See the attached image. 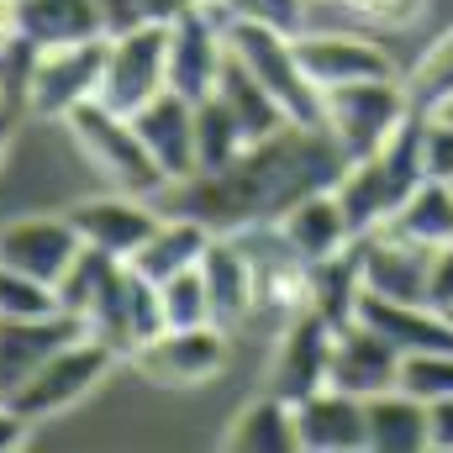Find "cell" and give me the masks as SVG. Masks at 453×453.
Segmentation results:
<instances>
[{
	"instance_id": "cell-7",
	"label": "cell",
	"mask_w": 453,
	"mask_h": 453,
	"mask_svg": "<svg viewBox=\"0 0 453 453\" xmlns=\"http://www.w3.org/2000/svg\"><path fill=\"white\" fill-rule=\"evenodd\" d=\"M232 21H237L232 0H206L169 21V90H180L185 101H206L217 90Z\"/></svg>"
},
{
	"instance_id": "cell-2",
	"label": "cell",
	"mask_w": 453,
	"mask_h": 453,
	"mask_svg": "<svg viewBox=\"0 0 453 453\" xmlns=\"http://www.w3.org/2000/svg\"><path fill=\"white\" fill-rule=\"evenodd\" d=\"M64 127H69V137L80 142L85 164H90L111 190L148 196V201H158V196L169 190V174H164V169L153 164V153L142 148L132 116L111 111L106 101H85V106H74V111L64 116Z\"/></svg>"
},
{
	"instance_id": "cell-17",
	"label": "cell",
	"mask_w": 453,
	"mask_h": 453,
	"mask_svg": "<svg viewBox=\"0 0 453 453\" xmlns=\"http://www.w3.org/2000/svg\"><path fill=\"white\" fill-rule=\"evenodd\" d=\"M74 338H85V322H80L74 311L21 317V322H5V317H0V395L11 401L58 348H69Z\"/></svg>"
},
{
	"instance_id": "cell-15",
	"label": "cell",
	"mask_w": 453,
	"mask_h": 453,
	"mask_svg": "<svg viewBox=\"0 0 453 453\" xmlns=\"http://www.w3.org/2000/svg\"><path fill=\"white\" fill-rule=\"evenodd\" d=\"M80 253H85V237L74 232L69 211L64 217H21V222L0 226V264L21 269V274H37L48 285H58Z\"/></svg>"
},
{
	"instance_id": "cell-38",
	"label": "cell",
	"mask_w": 453,
	"mask_h": 453,
	"mask_svg": "<svg viewBox=\"0 0 453 453\" xmlns=\"http://www.w3.org/2000/svg\"><path fill=\"white\" fill-rule=\"evenodd\" d=\"M32 427H37V422H32L16 401H5V395H0V453H16L27 438H32Z\"/></svg>"
},
{
	"instance_id": "cell-14",
	"label": "cell",
	"mask_w": 453,
	"mask_h": 453,
	"mask_svg": "<svg viewBox=\"0 0 453 453\" xmlns=\"http://www.w3.org/2000/svg\"><path fill=\"white\" fill-rule=\"evenodd\" d=\"M296 53H301V69L311 74L317 90H338V85L390 80L395 74L390 53L374 37H364V32H301Z\"/></svg>"
},
{
	"instance_id": "cell-42",
	"label": "cell",
	"mask_w": 453,
	"mask_h": 453,
	"mask_svg": "<svg viewBox=\"0 0 453 453\" xmlns=\"http://www.w3.org/2000/svg\"><path fill=\"white\" fill-rule=\"evenodd\" d=\"M5 153H11V111H0V164H5Z\"/></svg>"
},
{
	"instance_id": "cell-3",
	"label": "cell",
	"mask_w": 453,
	"mask_h": 453,
	"mask_svg": "<svg viewBox=\"0 0 453 453\" xmlns=\"http://www.w3.org/2000/svg\"><path fill=\"white\" fill-rule=\"evenodd\" d=\"M80 322H85V338L106 342L121 358H132V348H142L153 333H164L158 285L148 274H137L127 258H106L101 280H96V296L80 311Z\"/></svg>"
},
{
	"instance_id": "cell-1",
	"label": "cell",
	"mask_w": 453,
	"mask_h": 453,
	"mask_svg": "<svg viewBox=\"0 0 453 453\" xmlns=\"http://www.w3.org/2000/svg\"><path fill=\"white\" fill-rule=\"evenodd\" d=\"M348 153L333 142L327 127H280L264 142H248L226 169L180 180L158 196L164 211H185L211 232H242L258 222H280L301 196L338 185Z\"/></svg>"
},
{
	"instance_id": "cell-27",
	"label": "cell",
	"mask_w": 453,
	"mask_h": 453,
	"mask_svg": "<svg viewBox=\"0 0 453 453\" xmlns=\"http://www.w3.org/2000/svg\"><path fill=\"white\" fill-rule=\"evenodd\" d=\"M226 449L232 453H296L301 449V427H296V406L280 401L274 390L248 401L232 427H226Z\"/></svg>"
},
{
	"instance_id": "cell-25",
	"label": "cell",
	"mask_w": 453,
	"mask_h": 453,
	"mask_svg": "<svg viewBox=\"0 0 453 453\" xmlns=\"http://www.w3.org/2000/svg\"><path fill=\"white\" fill-rule=\"evenodd\" d=\"M217 96H222V106L237 116V127H242V137L248 142H264V137H274L280 127H290V116L285 106L264 90V80L226 48V64H222V80H217Z\"/></svg>"
},
{
	"instance_id": "cell-37",
	"label": "cell",
	"mask_w": 453,
	"mask_h": 453,
	"mask_svg": "<svg viewBox=\"0 0 453 453\" xmlns=\"http://www.w3.org/2000/svg\"><path fill=\"white\" fill-rule=\"evenodd\" d=\"M427 306L453 311V242L433 253V274H427Z\"/></svg>"
},
{
	"instance_id": "cell-16",
	"label": "cell",
	"mask_w": 453,
	"mask_h": 453,
	"mask_svg": "<svg viewBox=\"0 0 453 453\" xmlns=\"http://www.w3.org/2000/svg\"><path fill=\"white\" fill-rule=\"evenodd\" d=\"M353 322L374 327L401 358H406V353L453 348V317L438 311V306H427V301H395V296H380V290H358Z\"/></svg>"
},
{
	"instance_id": "cell-13",
	"label": "cell",
	"mask_w": 453,
	"mask_h": 453,
	"mask_svg": "<svg viewBox=\"0 0 453 453\" xmlns=\"http://www.w3.org/2000/svg\"><path fill=\"white\" fill-rule=\"evenodd\" d=\"M69 222L85 237V248L96 253H111V258H132L148 232L164 222V206L148 201V196H127V190H111V196H90V201H74L69 206Z\"/></svg>"
},
{
	"instance_id": "cell-28",
	"label": "cell",
	"mask_w": 453,
	"mask_h": 453,
	"mask_svg": "<svg viewBox=\"0 0 453 453\" xmlns=\"http://www.w3.org/2000/svg\"><path fill=\"white\" fill-rule=\"evenodd\" d=\"M358 290H364V274H358V258H353V242L333 253V258H317L311 274H306V306L317 317H327L333 327L353 322V306H358Z\"/></svg>"
},
{
	"instance_id": "cell-23",
	"label": "cell",
	"mask_w": 453,
	"mask_h": 453,
	"mask_svg": "<svg viewBox=\"0 0 453 453\" xmlns=\"http://www.w3.org/2000/svg\"><path fill=\"white\" fill-rule=\"evenodd\" d=\"M211 237H217V232H211L206 222H196V217H185V211H164V222L148 232V242H142L127 264H132L137 274H148L153 285H164L169 274L196 269Z\"/></svg>"
},
{
	"instance_id": "cell-41",
	"label": "cell",
	"mask_w": 453,
	"mask_h": 453,
	"mask_svg": "<svg viewBox=\"0 0 453 453\" xmlns=\"http://www.w3.org/2000/svg\"><path fill=\"white\" fill-rule=\"evenodd\" d=\"M21 37V0H0V48Z\"/></svg>"
},
{
	"instance_id": "cell-40",
	"label": "cell",
	"mask_w": 453,
	"mask_h": 453,
	"mask_svg": "<svg viewBox=\"0 0 453 453\" xmlns=\"http://www.w3.org/2000/svg\"><path fill=\"white\" fill-rule=\"evenodd\" d=\"M427 433H433V449L453 453V395L427 406Z\"/></svg>"
},
{
	"instance_id": "cell-33",
	"label": "cell",
	"mask_w": 453,
	"mask_h": 453,
	"mask_svg": "<svg viewBox=\"0 0 453 453\" xmlns=\"http://www.w3.org/2000/svg\"><path fill=\"white\" fill-rule=\"evenodd\" d=\"M64 311L58 306V285L37 280V274H21V269H5L0 264V317L5 322H21V317H53Z\"/></svg>"
},
{
	"instance_id": "cell-9",
	"label": "cell",
	"mask_w": 453,
	"mask_h": 453,
	"mask_svg": "<svg viewBox=\"0 0 453 453\" xmlns=\"http://www.w3.org/2000/svg\"><path fill=\"white\" fill-rule=\"evenodd\" d=\"M142 380L164 385V390H190L206 385L226 369V327L206 322V327H164L142 348H132L127 358Z\"/></svg>"
},
{
	"instance_id": "cell-5",
	"label": "cell",
	"mask_w": 453,
	"mask_h": 453,
	"mask_svg": "<svg viewBox=\"0 0 453 453\" xmlns=\"http://www.w3.org/2000/svg\"><path fill=\"white\" fill-rule=\"evenodd\" d=\"M406 116H411V90H406L401 74L322 90V127L333 132V142H338L348 158L380 153Z\"/></svg>"
},
{
	"instance_id": "cell-22",
	"label": "cell",
	"mask_w": 453,
	"mask_h": 453,
	"mask_svg": "<svg viewBox=\"0 0 453 453\" xmlns=\"http://www.w3.org/2000/svg\"><path fill=\"white\" fill-rule=\"evenodd\" d=\"M280 237L306 258V264H317V258H333V253H342L348 242H353V226H348V217H342V201L338 190L327 185V190H311V196H301L285 217H280Z\"/></svg>"
},
{
	"instance_id": "cell-20",
	"label": "cell",
	"mask_w": 453,
	"mask_h": 453,
	"mask_svg": "<svg viewBox=\"0 0 453 453\" xmlns=\"http://www.w3.org/2000/svg\"><path fill=\"white\" fill-rule=\"evenodd\" d=\"M201 280H206V296H211V322L217 327H237L258 311L253 301V258L248 248L237 242V232H217L201 253Z\"/></svg>"
},
{
	"instance_id": "cell-24",
	"label": "cell",
	"mask_w": 453,
	"mask_h": 453,
	"mask_svg": "<svg viewBox=\"0 0 453 453\" xmlns=\"http://www.w3.org/2000/svg\"><path fill=\"white\" fill-rule=\"evenodd\" d=\"M364 438L374 453H422L433 449V433H427V406L417 395H406L401 385L395 390H380L364 401Z\"/></svg>"
},
{
	"instance_id": "cell-26",
	"label": "cell",
	"mask_w": 453,
	"mask_h": 453,
	"mask_svg": "<svg viewBox=\"0 0 453 453\" xmlns=\"http://www.w3.org/2000/svg\"><path fill=\"white\" fill-rule=\"evenodd\" d=\"M21 37L37 42V48L106 37L101 0H21Z\"/></svg>"
},
{
	"instance_id": "cell-11",
	"label": "cell",
	"mask_w": 453,
	"mask_h": 453,
	"mask_svg": "<svg viewBox=\"0 0 453 453\" xmlns=\"http://www.w3.org/2000/svg\"><path fill=\"white\" fill-rule=\"evenodd\" d=\"M433 242L401 232L395 222L374 226L364 237H353V258L364 274V290L395 296V301H427V274H433Z\"/></svg>"
},
{
	"instance_id": "cell-31",
	"label": "cell",
	"mask_w": 453,
	"mask_h": 453,
	"mask_svg": "<svg viewBox=\"0 0 453 453\" xmlns=\"http://www.w3.org/2000/svg\"><path fill=\"white\" fill-rule=\"evenodd\" d=\"M406 90H411V106L422 111H438L443 101H453V27L417 58V69L406 74Z\"/></svg>"
},
{
	"instance_id": "cell-29",
	"label": "cell",
	"mask_w": 453,
	"mask_h": 453,
	"mask_svg": "<svg viewBox=\"0 0 453 453\" xmlns=\"http://www.w3.org/2000/svg\"><path fill=\"white\" fill-rule=\"evenodd\" d=\"M242 148H248V137H242L237 116L222 106V96L211 90L206 101H196V174H217V169H226Z\"/></svg>"
},
{
	"instance_id": "cell-30",
	"label": "cell",
	"mask_w": 453,
	"mask_h": 453,
	"mask_svg": "<svg viewBox=\"0 0 453 453\" xmlns=\"http://www.w3.org/2000/svg\"><path fill=\"white\" fill-rule=\"evenodd\" d=\"M390 222L401 226V232H411V237H422V242H433V248L453 242V185L422 180V185L411 190V201H406Z\"/></svg>"
},
{
	"instance_id": "cell-43",
	"label": "cell",
	"mask_w": 453,
	"mask_h": 453,
	"mask_svg": "<svg viewBox=\"0 0 453 453\" xmlns=\"http://www.w3.org/2000/svg\"><path fill=\"white\" fill-rule=\"evenodd\" d=\"M438 116H449V121H453V101H443V106H438Z\"/></svg>"
},
{
	"instance_id": "cell-44",
	"label": "cell",
	"mask_w": 453,
	"mask_h": 453,
	"mask_svg": "<svg viewBox=\"0 0 453 453\" xmlns=\"http://www.w3.org/2000/svg\"><path fill=\"white\" fill-rule=\"evenodd\" d=\"M449 317H453V311H449Z\"/></svg>"
},
{
	"instance_id": "cell-12",
	"label": "cell",
	"mask_w": 453,
	"mask_h": 453,
	"mask_svg": "<svg viewBox=\"0 0 453 453\" xmlns=\"http://www.w3.org/2000/svg\"><path fill=\"white\" fill-rule=\"evenodd\" d=\"M333 338L338 327L327 317H317L311 306L296 311L280 333V348H274V369H269V390L280 401H306L311 390L333 385Z\"/></svg>"
},
{
	"instance_id": "cell-10",
	"label": "cell",
	"mask_w": 453,
	"mask_h": 453,
	"mask_svg": "<svg viewBox=\"0 0 453 453\" xmlns=\"http://www.w3.org/2000/svg\"><path fill=\"white\" fill-rule=\"evenodd\" d=\"M101 69H106V37L64 42V48H37L32 80H27V111L64 121L74 106L101 96Z\"/></svg>"
},
{
	"instance_id": "cell-39",
	"label": "cell",
	"mask_w": 453,
	"mask_h": 453,
	"mask_svg": "<svg viewBox=\"0 0 453 453\" xmlns=\"http://www.w3.org/2000/svg\"><path fill=\"white\" fill-rule=\"evenodd\" d=\"M342 5L369 11V16H380V21H411V16L422 11V0H342Z\"/></svg>"
},
{
	"instance_id": "cell-8",
	"label": "cell",
	"mask_w": 453,
	"mask_h": 453,
	"mask_svg": "<svg viewBox=\"0 0 453 453\" xmlns=\"http://www.w3.org/2000/svg\"><path fill=\"white\" fill-rule=\"evenodd\" d=\"M116 358H121V353L106 348V342L74 338L69 348H58L11 401H16L32 422H53V417H64V411H74L85 395H96V385L116 369Z\"/></svg>"
},
{
	"instance_id": "cell-21",
	"label": "cell",
	"mask_w": 453,
	"mask_h": 453,
	"mask_svg": "<svg viewBox=\"0 0 453 453\" xmlns=\"http://www.w3.org/2000/svg\"><path fill=\"white\" fill-rule=\"evenodd\" d=\"M296 427H301V449L311 453L369 449V438H364V401L338 390V385H322L306 401H296Z\"/></svg>"
},
{
	"instance_id": "cell-34",
	"label": "cell",
	"mask_w": 453,
	"mask_h": 453,
	"mask_svg": "<svg viewBox=\"0 0 453 453\" xmlns=\"http://www.w3.org/2000/svg\"><path fill=\"white\" fill-rule=\"evenodd\" d=\"M395 385H401L406 395H417L422 406L449 401L453 395V348H438V353H406Z\"/></svg>"
},
{
	"instance_id": "cell-19",
	"label": "cell",
	"mask_w": 453,
	"mask_h": 453,
	"mask_svg": "<svg viewBox=\"0 0 453 453\" xmlns=\"http://www.w3.org/2000/svg\"><path fill=\"white\" fill-rule=\"evenodd\" d=\"M395 380H401V353L374 327H364V322L338 327V338H333V385L338 390L369 401L380 390H395Z\"/></svg>"
},
{
	"instance_id": "cell-35",
	"label": "cell",
	"mask_w": 453,
	"mask_h": 453,
	"mask_svg": "<svg viewBox=\"0 0 453 453\" xmlns=\"http://www.w3.org/2000/svg\"><path fill=\"white\" fill-rule=\"evenodd\" d=\"M422 174L453 185V121L427 111V132H422Z\"/></svg>"
},
{
	"instance_id": "cell-36",
	"label": "cell",
	"mask_w": 453,
	"mask_h": 453,
	"mask_svg": "<svg viewBox=\"0 0 453 453\" xmlns=\"http://www.w3.org/2000/svg\"><path fill=\"white\" fill-rule=\"evenodd\" d=\"M237 16H253V21H269L280 32H296L301 37V21H306V0H232Z\"/></svg>"
},
{
	"instance_id": "cell-6",
	"label": "cell",
	"mask_w": 453,
	"mask_h": 453,
	"mask_svg": "<svg viewBox=\"0 0 453 453\" xmlns=\"http://www.w3.org/2000/svg\"><path fill=\"white\" fill-rule=\"evenodd\" d=\"M158 90H169V21H142L106 37V69H101V96L111 111L132 116L148 106Z\"/></svg>"
},
{
	"instance_id": "cell-4",
	"label": "cell",
	"mask_w": 453,
	"mask_h": 453,
	"mask_svg": "<svg viewBox=\"0 0 453 453\" xmlns=\"http://www.w3.org/2000/svg\"><path fill=\"white\" fill-rule=\"evenodd\" d=\"M226 48L264 80V90L285 106L290 121L301 127H322V90L311 85V74L301 69V53H296V32H280L269 21H253V16H237L232 32H226Z\"/></svg>"
},
{
	"instance_id": "cell-18",
	"label": "cell",
	"mask_w": 453,
	"mask_h": 453,
	"mask_svg": "<svg viewBox=\"0 0 453 453\" xmlns=\"http://www.w3.org/2000/svg\"><path fill=\"white\" fill-rule=\"evenodd\" d=\"M132 127L153 164L169 174V185L196 180V101H185L180 90H158L148 106L132 111Z\"/></svg>"
},
{
	"instance_id": "cell-32",
	"label": "cell",
	"mask_w": 453,
	"mask_h": 453,
	"mask_svg": "<svg viewBox=\"0 0 453 453\" xmlns=\"http://www.w3.org/2000/svg\"><path fill=\"white\" fill-rule=\"evenodd\" d=\"M158 306H164V327H206V322H211V296H206L201 264L169 274V280L158 285Z\"/></svg>"
}]
</instances>
